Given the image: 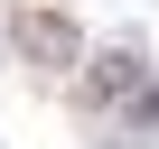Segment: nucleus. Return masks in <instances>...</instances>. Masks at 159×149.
<instances>
[{
    "label": "nucleus",
    "mask_w": 159,
    "mask_h": 149,
    "mask_svg": "<svg viewBox=\"0 0 159 149\" xmlns=\"http://www.w3.org/2000/svg\"><path fill=\"white\" fill-rule=\"evenodd\" d=\"M131 84H140V56H131V47L94 56V93H103V103H112V93H131Z\"/></svg>",
    "instance_id": "f03ea898"
},
{
    "label": "nucleus",
    "mask_w": 159,
    "mask_h": 149,
    "mask_svg": "<svg viewBox=\"0 0 159 149\" xmlns=\"http://www.w3.org/2000/svg\"><path fill=\"white\" fill-rule=\"evenodd\" d=\"M140 121H159V84H140Z\"/></svg>",
    "instance_id": "7ed1b4c3"
},
{
    "label": "nucleus",
    "mask_w": 159,
    "mask_h": 149,
    "mask_svg": "<svg viewBox=\"0 0 159 149\" xmlns=\"http://www.w3.org/2000/svg\"><path fill=\"white\" fill-rule=\"evenodd\" d=\"M10 47H19L28 65H47V74H75V56H84V37H75L66 10H19V19H10Z\"/></svg>",
    "instance_id": "f257e3e1"
}]
</instances>
